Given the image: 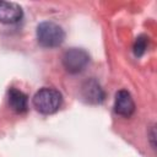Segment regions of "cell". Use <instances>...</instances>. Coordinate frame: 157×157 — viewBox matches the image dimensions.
Returning <instances> with one entry per match:
<instances>
[{
	"label": "cell",
	"instance_id": "obj_1",
	"mask_svg": "<svg viewBox=\"0 0 157 157\" xmlns=\"http://www.w3.org/2000/svg\"><path fill=\"white\" fill-rule=\"evenodd\" d=\"M34 108L42 114H53L59 110L63 103L61 93L52 87H43L36 92L32 98Z\"/></svg>",
	"mask_w": 157,
	"mask_h": 157
},
{
	"label": "cell",
	"instance_id": "obj_5",
	"mask_svg": "<svg viewBox=\"0 0 157 157\" xmlns=\"http://www.w3.org/2000/svg\"><path fill=\"white\" fill-rule=\"evenodd\" d=\"M114 112L124 118H129L135 112V103L134 99L126 90H119L115 93L114 99Z\"/></svg>",
	"mask_w": 157,
	"mask_h": 157
},
{
	"label": "cell",
	"instance_id": "obj_2",
	"mask_svg": "<svg viewBox=\"0 0 157 157\" xmlns=\"http://www.w3.org/2000/svg\"><path fill=\"white\" fill-rule=\"evenodd\" d=\"M37 40L43 48H56L63 44L65 39V32L61 26L52 21L40 22L36 31Z\"/></svg>",
	"mask_w": 157,
	"mask_h": 157
},
{
	"label": "cell",
	"instance_id": "obj_9",
	"mask_svg": "<svg viewBox=\"0 0 157 157\" xmlns=\"http://www.w3.org/2000/svg\"><path fill=\"white\" fill-rule=\"evenodd\" d=\"M150 140H151V145H152V147L155 148V146H156V144H155V126H152V129H151Z\"/></svg>",
	"mask_w": 157,
	"mask_h": 157
},
{
	"label": "cell",
	"instance_id": "obj_7",
	"mask_svg": "<svg viewBox=\"0 0 157 157\" xmlns=\"http://www.w3.org/2000/svg\"><path fill=\"white\" fill-rule=\"evenodd\" d=\"M7 102L10 108L16 113H25L28 109V97L18 88L10 87L7 91Z\"/></svg>",
	"mask_w": 157,
	"mask_h": 157
},
{
	"label": "cell",
	"instance_id": "obj_8",
	"mask_svg": "<svg viewBox=\"0 0 157 157\" xmlns=\"http://www.w3.org/2000/svg\"><path fill=\"white\" fill-rule=\"evenodd\" d=\"M147 44H148V37H146L144 34L139 36L136 38L135 43H134V54H135V56H137V58L142 56L144 53L147 49Z\"/></svg>",
	"mask_w": 157,
	"mask_h": 157
},
{
	"label": "cell",
	"instance_id": "obj_6",
	"mask_svg": "<svg viewBox=\"0 0 157 157\" xmlns=\"http://www.w3.org/2000/svg\"><path fill=\"white\" fill-rule=\"evenodd\" d=\"M23 11L21 6L12 1H0V22L5 25L17 23L22 20Z\"/></svg>",
	"mask_w": 157,
	"mask_h": 157
},
{
	"label": "cell",
	"instance_id": "obj_4",
	"mask_svg": "<svg viewBox=\"0 0 157 157\" xmlns=\"http://www.w3.org/2000/svg\"><path fill=\"white\" fill-rule=\"evenodd\" d=\"M81 97L88 104H101L104 98L105 93L96 78L86 80L81 86Z\"/></svg>",
	"mask_w": 157,
	"mask_h": 157
},
{
	"label": "cell",
	"instance_id": "obj_3",
	"mask_svg": "<svg viewBox=\"0 0 157 157\" xmlns=\"http://www.w3.org/2000/svg\"><path fill=\"white\" fill-rule=\"evenodd\" d=\"M90 63V54L82 48H70L63 55V66L70 74H78Z\"/></svg>",
	"mask_w": 157,
	"mask_h": 157
}]
</instances>
